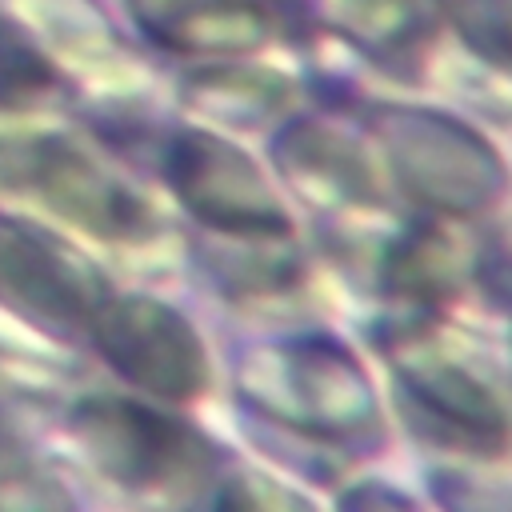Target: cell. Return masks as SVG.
<instances>
[{
	"mask_svg": "<svg viewBox=\"0 0 512 512\" xmlns=\"http://www.w3.org/2000/svg\"><path fill=\"white\" fill-rule=\"evenodd\" d=\"M236 392L268 420L328 444L364 440L380 424L360 360L328 336L256 348L236 368Z\"/></svg>",
	"mask_w": 512,
	"mask_h": 512,
	"instance_id": "obj_1",
	"label": "cell"
},
{
	"mask_svg": "<svg viewBox=\"0 0 512 512\" xmlns=\"http://www.w3.org/2000/svg\"><path fill=\"white\" fill-rule=\"evenodd\" d=\"M0 188L36 196L100 240H144L156 228L148 200L64 136H0Z\"/></svg>",
	"mask_w": 512,
	"mask_h": 512,
	"instance_id": "obj_2",
	"label": "cell"
},
{
	"mask_svg": "<svg viewBox=\"0 0 512 512\" xmlns=\"http://www.w3.org/2000/svg\"><path fill=\"white\" fill-rule=\"evenodd\" d=\"M376 136L400 188L436 212H484L508 188L496 148L452 116L424 108H380Z\"/></svg>",
	"mask_w": 512,
	"mask_h": 512,
	"instance_id": "obj_3",
	"label": "cell"
},
{
	"mask_svg": "<svg viewBox=\"0 0 512 512\" xmlns=\"http://www.w3.org/2000/svg\"><path fill=\"white\" fill-rule=\"evenodd\" d=\"M80 452L124 488L204 484L216 464L212 444L184 420L124 396H88L72 408Z\"/></svg>",
	"mask_w": 512,
	"mask_h": 512,
	"instance_id": "obj_4",
	"label": "cell"
},
{
	"mask_svg": "<svg viewBox=\"0 0 512 512\" xmlns=\"http://www.w3.org/2000/svg\"><path fill=\"white\" fill-rule=\"evenodd\" d=\"M164 176L180 204L204 224L236 240H280L292 220L260 164L212 132H180L164 152Z\"/></svg>",
	"mask_w": 512,
	"mask_h": 512,
	"instance_id": "obj_5",
	"label": "cell"
},
{
	"mask_svg": "<svg viewBox=\"0 0 512 512\" xmlns=\"http://www.w3.org/2000/svg\"><path fill=\"white\" fill-rule=\"evenodd\" d=\"M88 336L112 372L148 396L184 404L208 384V356L196 328L152 296H104Z\"/></svg>",
	"mask_w": 512,
	"mask_h": 512,
	"instance_id": "obj_6",
	"label": "cell"
},
{
	"mask_svg": "<svg viewBox=\"0 0 512 512\" xmlns=\"http://www.w3.org/2000/svg\"><path fill=\"white\" fill-rule=\"evenodd\" d=\"M100 272L60 236L0 220V304L20 320L68 336L88 332L104 304Z\"/></svg>",
	"mask_w": 512,
	"mask_h": 512,
	"instance_id": "obj_7",
	"label": "cell"
},
{
	"mask_svg": "<svg viewBox=\"0 0 512 512\" xmlns=\"http://www.w3.org/2000/svg\"><path fill=\"white\" fill-rule=\"evenodd\" d=\"M396 396L408 424L444 448L472 456H496L504 448V408L468 364L448 356L404 360L396 372Z\"/></svg>",
	"mask_w": 512,
	"mask_h": 512,
	"instance_id": "obj_8",
	"label": "cell"
},
{
	"mask_svg": "<svg viewBox=\"0 0 512 512\" xmlns=\"http://www.w3.org/2000/svg\"><path fill=\"white\" fill-rule=\"evenodd\" d=\"M280 168L288 180L316 204H372L376 180L360 148L324 128V124H296L276 140Z\"/></svg>",
	"mask_w": 512,
	"mask_h": 512,
	"instance_id": "obj_9",
	"label": "cell"
},
{
	"mask_svg": "<svg viewBox=\"0 0 512 512\" xmlns=\"http://www.w3.org/2000/svg\"><path fill=\"white\" fill-rule=\"evenodd\" d=\"M148 28L184 56H244L276 36V16L260 0H180Z\"/></svg>",
	"mask_w": 512,
	"mask_h": 512,
	"instance_id": "obj_10",
	"label": "cell"
},
{
	"mask_svg": "<svg viewBox=\"0 0 512 512\" xmlns=\"http://www.w3.org/2000/svg\"><path fill=\"white\" fill-rule=\"evenodd\" d=\"M460 276H464L460 248L440 224H416L384 256V288L408 304L432 308V304L448 300L456 292Z\"/></svg>",
	"mask_w": 512,
	"mask_h": 512,
	"instance_id": "obj_11",
	"label": "cell"
},
{
	"mask_svg": "<svg viewBox=\"0 0 512 512\" xmlns=\"http://www.w3.org/2000/svg\"><path fill=\"white\" fill-rule=\"evenodd\" d=\"M188 96L200 112H208L216 120L256 128V124L280 116V108L292 100V84L280 72L244 68V64H216V68H204L188 80Z\"/></svg>",
	"mask_w": 512,
	"mask_h": 512,
	"instance_id": "obj_12",
	"label": "cell"
},
{
	"mask_svg": "<svg viewBox=\"0 0 512 512\" xmlns=\"http://www.w3.org/2000/svg\"><path fill=\"white\" fill-rule=\"evenodd\" d=\"M320 16L364 52L380 60H404L424 40V8L420 0H312Z\"/></svg>",
	"mask_w": 512,
	"mask_h": 512,
	"instance_id": "obj_13",
	"label": "cell"
},
{
	"mask_svg": "<svg viewBox=\"0 0 512 512\" xmlns=\"http://www.w3.org/2000/svg\"><path fill=\"white\" fill-rule=\"evenodd\" d=\"M436 8L476 56L512 64V0H436Z\"/></svg>",
	"mask_w": 512,
	"mask_h": 512,
	"instance_id": "obj_14",
	"label": "cell"
},
{
	"mask_svg": "<svg viewBox=\"0 0 512 512\" xmlns=\"http://www.w3.org/2000/svg\"><path fill=\"white\" fill-rule=\"evenodd\" d=\"M56 88V72L48 60L20 36L16 24L0 20V104H36Z\"/></svg>",
	"mask_w": 512,
	"mask_h": 512,
	"instance_id": "obj_15",
	"label": "cell"
}]
</instances>
